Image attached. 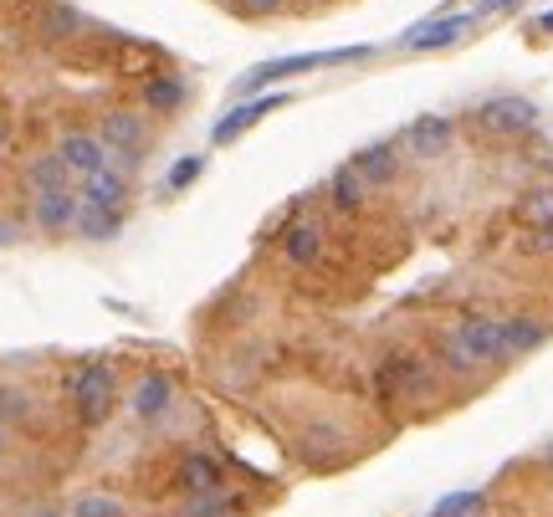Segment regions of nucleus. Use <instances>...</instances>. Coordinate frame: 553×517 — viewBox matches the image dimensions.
Here are the masks:
<instances>
[{"label": "nucleus", "mask_w": 553, "mask_h": 517, "mask_svg": "<svg viewBox=\"0 0 553 517\" xmlns=\"http://www.w3.org/2000/svg\"><path fill=\"white\" fill-rule=\"evenodd\" d=\"M436 359L451 374H487L492 364H507V338H502V318L492 313H466L451 328H441L436 338Z\"/></svg>", "instance_id": "obj_1"}, {"label": "nucleus", "mask_w": 553, "mask_h": 517, "mask_svg": "<svg viewBox=\"0 0 553 517\" xmlns=\"http://www.w3.org/2000/svg\"><path fill=\"white\" fill-rule=\"evenodd\" d=\"M374 57V47H333V52H297V57H272V62H257L251 72H241L236 88L241 93H257L267 82H282V77H303V72H323V67H344V62H364Z\"/></svg>", "instance_id": "obj_2"}, {"label": "nucleus", "mask_w": 553, "mask_h": 517, "mask_svg": "<svg viewBox=\"0 0 553 517\" xmlns=\"http://www.w3.org/2000/svg\"><path fill=\"white\" fill-rule=\"evenodd\" d=\"M67 400H72V415L82 425H93V430L108 425L113 410H118V379H113V369L108 364H82L72 374V384H67Z\"/></svg>", "instance_id": "obj_3"}, {"label": "nucleus", "mask_w": 553, "mask_h": 517, "mask_svg": "<svg viewBox=\"0 0 553 517\" xmlns=\"http://www.w3.org/2000/svg\"><path fill=\"white\" fill-rule=\"evenodd\" d=\"M472 123L482 128V134H492V139H518V134H533V128H538V103L523 98V93H492L477 108Z\"/></svg>", "instance_id": "obj_4"}, {"label": "nucleus", "mask_w": 553, "mask_h": 517, "mask_svg": "<svg viewBox=\"0 0 553 517\" xmlns=\"http://www.w3.org/2000/svg\"><path fill=\"white\" fill-rule=\"evenodd\" d=\"M374 395L385 405H410L420 395H431V379H425V364L415 354H390L374 364Z\"/></svg>", "instance_id": "obj_5"}, {"label": "nucleus", "mask_w": 553, "mask_h": 517, "mask_svg": "<svg viewBox=\"0 0 553 517\" xmlns=\"http://www.w3.org/2000/svg\"><path fill=\"white\" fill-rule=\"evenodd\" d=\"M98 139L108 144V154H113V164L118 169H134L144 154H149V123L139 118V113H129V108H113V113H103V123H98Z\"/></svg>", "instance_id": "obj_6"}, {"label": "nucleus", "mask_w": 553, "mask_h": 517, "mask_svg": "<svg viewBox=\"0 0 553 517\" xmlns=\"http://www.w3.org/2000/svg\"><path fill=\"white\" fill-rule=\"evenodd\" d=\"M323 246H328V231H323L318 215H308V210H297L292 221L282 226V236H277L282 262H287V267H303V272L323 262Z\"/></svg>", "instance_id": "obj_7"}, {"label": "nucleus", "mask_w": 553, "mask_h": 517, "mask_svg": "<svg viewBox=\"0 0 553 517\" xmlns=\"http://www.w3.org/2000/svg\"><path fill=\"white\" fill-rule=\"evenodd\" d=\"M477 21H482V11H461V16L420 21V26H410V31L400 36V47H405V52H446V47H456V41L472 36Z\"/></svg>", "instance_id": "obj_8"}, {"label": "nucleus", "mask_w": 553, "mask_h": 517, "mask_svg": "<svg viewBox=\"0 0 553 517\" xmlns=\"http://www.w3.org/2000/svg\"><path fill=\"white\" fill-rule=\"evenodd\" d=\"M451 144H456V123H451V118H441V113H425V118L405 123V134H400V149H405L410 159H420V164L446 159V154H451Z\"/></svg>", "instance_id": "obj_9"}, {"label": "nucleus", "mask_w": 553, "mask_h": 517, "mask_svg": "<svg viewBox=\"0 0 553 517\" xmlns=\"http://www.w3.org/2000/svg\"><path fill=\"white\" fill-rule=\"evenodd\" d=\"M129 410H134V420L159 425L169 410H175V379L159 374V369L139 374V379H134V390H129Z\"/></svg>", "instance_id": "obj_10"}, {"label": "nucleus", "mask_w": 553, "mask_h": 517, "mask_svg": "<svg viewBox=\"0 0 553 517\" xmlns=\"http://www.w3.org/2000/svg\"><path fill=\"white\" fill-rule=\"evenodd\" d=\"M277 108H287V98L282 93H267V98H251V103H236L216 128H210V144L216 149H226V144H236L241 134H251V128H257L262 118H272Z\"/></svg>", "instance_id": "obj_11"}, {"label": "nucleus", "mask_w": 553, "mask_h": 517, "mask_svg": "<svg viewBox=\"0 0 553 517\" xmlns=\"http://www.w3.org/2000/svg\"><path fill=\"white\" fill-rule=\"evenodd\" d=\"M77 210H82L77 190H41V195H31V221L47 231V236L77 231Z\"/></svg>", "instance_id": "obj_12"}, {"label": "nucleus", "mask_w": 553, "mask_h": 517, "mask_svg": "<svg viewBox=\"0 0 553 517\" xmlns=\"http://www.w3.org/2000/svg\"><path fill=\"white\" fill-rule=\"evenodd\" d=\"M400 154H405L400 144L379 139V144H364V149H359L349 164L359 169V175H364L374 190H385V185H395V180H400V169H405V164H400Z\"/></svg>", "instance_id": "obj_13"}, {"label": "nucleus", "mask_w": 553, "mask_h": 517, "mask_svg": "<svg viewBox=\"0 0 553 517\" xmlns=\"http://www.w3.org/2000/svg\"><path fill=\"white\" fill-rule=\"evenodd\" d=\"M180 492L185 497H216V492H226V471H221L216 451H190L180 461Z\"/></svg>", "instance_id": "obj_14"}, {"label": "nucleus", "mask_w": 553, "mask_h": 517, "mask_svg": "<svg viewBox=\"0 0 553 517\" xmlns=\"http://www.w3.org/2000/svg\"><path fill=\"white\" fill-rule=\"evenodd\" d=\"M88 205H103V210H129V169H118V164H108V169H98V175H88L82 180V190H77Z\"/></svg>", "instance_id": "obj_15"}, {"label": "nucleus", "mask_w": 553, "mask_h": 517, "mask_svg": "<svg viewBox=\"0 0 553 517\" xmlns=\"http://www.w3.org/2000/svg\"><path fill=\"white\" fill-rule=\"evenodd\" d=\"M57 154L67 159V169H72V175H82V180L113 164V154H108V144H103L98 134H67V139L57 144Z\"/></svg>", "instance_id": "obj_16"}, {"label": "nucleus", "mask_w": 553, "mask_h": 517, "mask_svg": "<svg viewBox=\"0 0 553 517\" xmlns=\"http://www.w3.org/2000/svg\"><path fill=\"white\" fill-rule=\"evenodd\" d=\"M328 195H333V205L344 210V215H364L369 200H374V185L359 175L354 164H338L333 175H328Z\"/></svg>", "instance_id": "obj_17"}, {"label": "nucleus", "mask_w": 553, "mask_h": 517, "mask_svg": "<svg viewBox=\"0 0 553 517\" xmlns=\"http://www.w3.org/2000/svg\"><path fill=\"white\" fill-rule=\"evenodd\" d=\"M502 338H507V359H523V354H533L538 343L548 338V323H543V318H533V313L502 318Z\"/></svg>", "instance_id": "obj_18"}, {"label": "nucleus", "mask_w": 553, "mask_h": 517, "mask_svg": "<svg viewBox=\"0 0 553 517\" xmlns=\"http://www.w3.org/2000/svg\"><path fill=\"white\" fill-rule=\"evenodd\" d=\"M26 185H31V195H41V190H72V169H67V159L57 149L52 154H36L26 164Z\"/></svg>", "instance_id": "obj_19"}, {"label": "nucleus", "mask_w": 553, "mask_h": 517, "mask_svg": "<svg viewBox=\"0 0 553 517\" xmlns=\"http://www.w3.org/2000/svg\"><path fill=\"white\" fill-rule=\"evenodd\" d=\"M185 98H190V88H185L180 72H164V77H149V82H144V103H149L154 113H175Z\"/></svg>", "instance_id": "obj_20"}, {"label": "nucleus", "mask_w": 553, "mask_h": 517, "mask_svg": "<svg viewBox=\"0 0 553 517\" xmlns=\"http://www.w3.org/2000/svg\"><path fill=\"white\" fill-rule=\"evenodd\" d=\"M118 226H123V215H118V210H103V205H88V200H82V210H77V231L88 236V241H113Z\"/></svg>", "instance_id": "obj_21"}, {"label": "nucleus", "mask_w": 553, "mask_h": 517, "mask_svg": "<svg viewBox=\"0 0 553 517\" xmlns=\"http://www.w3.org/2000/svg\"><path fill=\"white\" fill-rule=\"evenodd\" d=\"M518 221H523L528 231L553 226V185H538V190H528V195L518 200Z\"/></svg>", "instance_id": "obj_22"}, {"label": "nucleus", "mask_w": 553, "mask_h": 517, "mask_svg": "<svg viewBox=\"0 0 553 517\" xmlns=\"http://www.w3.org/2000/svg\"><path fill=\"white\" fill-rule=\"evenodd\" d=\"M67 517H129V507H123L118 497H108V492H77Z\"/></svg>", "instance_id": "obj_23"}, {"label": "nucleus", "mask_w": 553, "mask_h": 517, "mask_svg": "<svg viewBox=\"0 0 553 517\" xmlns=\"http://www.w3.org/2000/svg\"><path fill=\"white\" fill-rule=\"evenodd\" d=\"M41 31H47L52 41H67V36H82V31H88V16H82V11H72V6H62V0H57V6L47 11V21H41Z\"/></svg>", "instance_id": "obj_24"}, {"label": "nucleus", "mask_w": 553, "mask_h": 517, "mask_svg": "<svg viewBox=\"0 0 553 517\" xmlns=\"http://www.w3.org/2000/svg\"><path fill=\"white\" fill-rule=\"evenodd\" d=\"M482 492H451V497H441L436 507H431V517H477L482 512Z\"/></svg>", "instance_id": "obj_25"}, {"label": "nucleus", "mask_w": 553, "mask_h": 517, "mask_svg": "<svg viewBox=\"0 0 553 517\" xmlns=\"http://www.w3.org/2000/svg\"><path fill=\"white\" fill-rule=\"evenodd\" d=\"M200 169H205V159H200V154H185V159H180L175 169H169L164 190H169V195H175V190H190V185L200 180Z\"/></svg>", "instance_id": "obj_26"}, {"label": "nucleus", "mask_w": 553, "mask_h": 517, "mask_svg": "<svg viewBox=\"0 0 553 517\" xmlns=\"http://www.w3.org/2000/svg\"><path fill=\"white\" fill-rule=\"evenodd\" d=\"M231 512H236V502L226 492H216V497H195V507L185 517H231Z\"/></svg>", "instance_id": "obj_27"}, {"label": "nucleus", "mask_w": 553, "mask_h": 517, "mask_svg": "<svg viewBox=\"0 0 553 517\" xmlns=\"http://www.w3.org/2000/svg\"><path fill=\"white\" fill-rule=\"evenodd\" d=\"M26 415H31L26 390H0V420H26Z\"/></svg>", "instance_id": "obj_28"}, {"label": "nucleus", "mask_w": 553, "mask_h": 517, "mask_svg": "<svg viewBox=\"0 0 553 517\" xmlns=\"http://www.w3.org/2000/svg\"><path fill=\"white\" fill-rule=\"evenodd\" d=\"M282 6H287V0H241V11H246V16H277Z\"/></svg>", "instance_id": "obj_29"}, {"label": "nucleus", "mask_w": 553, "mask_h": 517, "mask_svg": "<svg viewBox=\"0 0 553 517\" xmlns=\"http://www.w3.org/2000/svg\"><path fill=\"white\" fill-rule=\"evenodd\" d=\"M528 251H533V256L553 251V226H543V231H528Z\"/></svg>", "instance_id": "obj_30"}, {"label": "nucleus", "mask_w": 553, "mask_h": 517, "mask_svg": "<svg viewBox=\"0 0 553 517\" xmlns=\"http://www.w3.org/2000/svg\"><path fill=\"white\" fill-rule=\"evenodd\" d=\"M507 6H518V0H482V16L487 11H507Z\"/></svg>", "instance_id": "obj_31"}, {"label": "nucleus", "mask_w": 553, "mask_h": 517, "mask_svg": "<svg viewBox=\"0 0 553 517\" xmlns=\"http://www.w3.org/2000/svg\"><path fill=\"white\" fill-rule=\"evenodd\" d=\"M26 517H67V512H57V507H31Z\"/></svg>", "instance_id": "obj_32"}, {"label": "nucleus", "mask_w": 553, "mask_h": 517, "mask_svg": "<svg viewBox=\"0 0 553 517\" xmlns=\"http://www.w3.org/2000/svg\"><path fill=\"white\" fill-rule=\"evenodd\" d=\"M0 149H6V123H0Z\"/></svg>", "instance_id": "obj_33"}, {"label": "nucleus", "mask_w": 553, "mask_h": 517, "mask_svg": "<svg viewBox=\"0 0 553 517\" xmlns=\"http://www.w3.org/2000/svg\"><path fill=\"white\" fill-rule=\"evenodd\" d=\"M0 451H6V430H0Z\"/></svg>", "instance_id": "obj_34"}, {"label": "nucleus", "mask_w": 553, "mask_h": 517, "mask_svg": "<svg viewBox=\"0 0 553 517\" xmlns=\"http://www.w3.org/2000/svg\"><path fill=\"white\" fill-rule=\"evenodd\" d=\"M548 466H553V451H548Z\"/></svg>", "instance_id": "obj_35"}]
</instances>
